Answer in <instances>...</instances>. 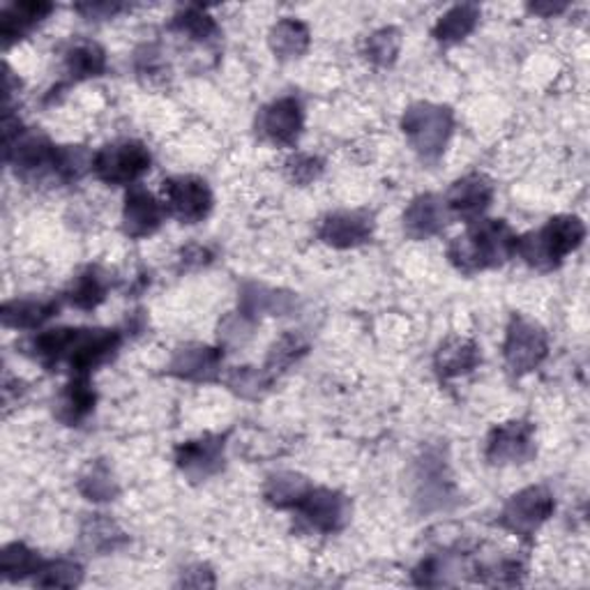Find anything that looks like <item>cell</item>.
Returning <instances> with one entry per match:
<instances>
[{"mask_svg":"<svg viewBox=\"0 0 590 590\" xmlns=\"http://www.w3.org/2000/svg\"><path fill=\"white\" fill-rule=\"evenodd\" d=\"M172 31L192 42H208L217 35V24L205 10L187 8L172 19Z\"/></svg>","mask_w":590,"mask_h":590,"instance_id":"cell-30","label":"cell"},{"mask_svg":"<svg viewBox=\"0 0 590 590\" xmlns=\"http://www.w3.org/2000/svg\"><path fill=\"white\" fill-rule=\"evenodd\" d=\"M556 510L554 496L544 487H529L515 494L503 508L500 526L515 535H533Z\"/></svg>","mask_w":590,"mask_h":590,"instance_id":"cell-8","label":"cell"},{"mask_svg":"<svg viewBox=\"0 0 590 590\" xmlns=\"http://www.w3.org/2000/svg\"><path fill=\"white\" fill-rule=\"evenodd\" d=\"M162 197L166 215L182 224L203 222L213 210V192L203 178L174 176L162 182Z\"/></svg>","mask_w":590,"mask_h":590,"instance_id":"cell-6","label":"cell"},{"mask_svg":"<svg viewBox=\"0 0 590 590\" xmlns=\"http://www.w3.org/2000/svg\"><path fill=\"white\" fill-rule=\"evenodd\" d=\"M137 70L141 76L155 81V79H164L166 66L153 47H143V51L137 54Z\"/></svg>","mask_w":590,"mask_h":590,"instance_id":"cell-37","label":"cell"},{"mask_svg":"<svg viewBox=\"0 0 590 590\" xmlns=\"http://www.w3.org/2000/svg\"><path fill=\"white\" fill-rule=\"evenodd\" d=\"M295 510L300 512V517L307 521L311 531H319L323 535L342 531L351 515L349 500L340 492L314 489V487L307 492V496L298 503V508Z\"/></svg>","mask_w":590,"mask_h":590,"instance_id":"cell-11","label":"cell"},{"mask_svg":"<svg viewBox=\"0 0 590 590\" xmlns=\"http://www.w3.org/2000/svg\"><path fill=\"white\" fill-rule=\"evenodd\" d=\"M97 404V394L91 376H72L70 384L60 390L56 399V417L62 425L79 427Z\"/></svg>","mask_w":590,"mask_h":590,"instance_id":"cell-18","label":"cell"},{"mask_svg":"<svg viewBox=\"0 0 590 590\" xmlns=\"http://www.w3.org/2000/svg\"><path fill=\"white\" fill-rule=\"evenodd\" d=\"M224 436H201L197 440H187L176 450L178 469L194 482L217 475L224 469Z\"/></svg>","mask_w":590,"mask_h":590,"instance_id":"cell-12","label":"cell"},{"mask_svg":"<svg viewBox=\"0 0 590 590\" xmlns=\"http://www.w3.org/2000/svg\"><path fill=\"white\" fill-rule=\"evenodd\" d=\"M560 10H565V5H546V8H540V5H533V12H546V14H556V12H560Z\"/></svg>","mask_w":590,"mask_h":590,"instance_id":"cell-40","label":"cell"},{"mask_svg":"<svg viewBox=\"0 0 590 590\" xmlns=\"http://www.w3.org/2000/svg\"><path fill=\"white\" fill-rule=\"evenodd\" d=\"M54 5L42 0H28V3H12L0 10V37L3 45L12 47L14 42L24 39L35 26H39L51 14Z\"/></svg>","mask_w":590,"mask_h":590,"instance_id":"cell-19","label":"cell"},{"mask_svg":"<svg viewBox=\"0 0 590 590\" xmlns=\"http://www.w3.org/2000/svg\"><path fill=\"white\" fill-rule=\"evenodd\" d=\"M192 261H197L199 266H205V263L210 261L208 249H205V247H197V245L187 247V249L182 251V263H192Z\"/></svg>","mask_w":590,"mask_h":590,"instance_id":"cell-39","label":"cell"},{"mask_svg":"<svg viewBox=\"0 0 590 590\" xmlns=\"http://www.w3.org/2000/svg\"><path fill=\"white\" fill-rule=\"evenodd\" d=\"M448 222L446 201L436 194H423L404 210V231L413 240H427L438 236Z\"/></svg>","mask_w":590,"mask_h":590,"instance_id":"cell-17","label":"cell"},{"mask_svg":"<svg viewBox=\"0 0 590 590\" xmlns=\"http://www.w3.org/2000/svg\"><path fill=\"white\" fill-rule=\"evenodd\" d=\"M321 174H323V162L316 155L298 153L288 157L286 162V176L295 185H311L314 180H319Z\"/></svg>","mask_w":590,"mask_h":590,"instance_id":"cell-36","label":"cell"},{"mask_svg":"<svg viewBox=\"0 0 590 590\" xmlns=\"http://www.w3.org/2000/svg\"><path fill=\"white\" fill-rule=\"evenodd\" d=\"M79 12H83L86 16H114L120 10H125V5H116V3H91V5H79Z\"/></svg>","mask_w":590,"mask_h":590,"instance_id":"cell-38","label":"cell"},{"mask_svg":"<svg viewBox=\"0 0 590 590\" xmlns=\"http://www.w3.org/2000/svg\"><path fill=\"white\" fill-rule=\"evenodd\" d=\"M222 351L213 346H185L178 349L172 357V365H168V374H174L185 381H197V384H208L215 381L222 369Z\"/></svg>","mask_w":590,"mask_h":590,"instance_id":"cell-16","label":"cell"},{"mask_svg":"<svg viewBox=\"0 0 590 590\" xmlns=\"http://www.w3.org/2000/svg\"><path fill=\"white\" fill-rule=\"evenodd\" d=\"M79 492L88 500H114V496L118 494V484L104 463H95V467H91V471L81 477Z\"/></svg>","mask_w":590,"mask_h":590,"instance_id":"cell-34","label":"cell"},{"mask_svg":"<svg viewBox=\"0 0 590 590\" xmlns=\"http://www.w3.org/2000/svg\"><path fill=\"white\" fill-rule=\"evenodd\" d=\"M492 201H494L492 180L487 176L473 174V176L457 180L450 187V192L446 197V208H448V215H455L463 222L473 224L487 213Z\"/></svg>","mask_w":590,"mask_h":590,"instance_id":"cell-13","label":"cell"},{"mask_svg":"<svg viewBox=\"0 0 590 590\" xmlns=\"http://www.w3.org/2000/svg\"><path fill=\"white\" fill-rule=\"evenodd\" d=\"M546 353H550L546 332L538 323L515 316L512 323L508 326V334H505L503 344V355L510 371L521 376L538 369L544 363Z\"/></svg>","mask_w":590,"mask_h":590,"instance_id":"cell-7","label":"cell"},{"mask_svg":"<svg viewBox=\"0 0 590 590\" xmlns=\"http://www.w3.org/2000/svg\"><path fill=\"white\" fill-rule=\"evenodd\" d=\"M309 28L300 19L286 16L270 31V49L282 60L300 58L309 49Z\"/></svg>","mask_w":590,"mask_h":590,"instance_id":"cell-23","label":"cell"},{"mask_svg":"<svg viewBox=\"0 0 590 590\" xmlns=\"http://www.w3.org/2000/svg\"><path fill=\"white\" fill-rule=\"evenodd\" d=\"M122 337L118 330L72 328L70 344L60 365H68L72 376H91L97 367L107 365L118 353Z\"/></svg>","mask_w":590,"mask_h":590,"instance_id":"cell-5","label":"cell"},{"mask_svg":"<svg viewBox=\"0 0 590 590\" xmlns=\"http://www.w3.org/2000/svg\"><path fill=\"white\" fill-rule=\"evenodd\" d=\"M309 489H311V484L307 482V477L284 471V473H275V475L268 477L263 496L272 505V508H280V510L293 508L295 510L298 508V503L307 496Z\"/></svg>","mask_w":590,"mask_h":590,"instance_id":"cell-24","label":"cell"},{"mask_svg":"<svg viewBox=\"0 0 590 590\" xmlns=\"http://www.w3.org/2000/svg\"><path fill=\"white\" fill-rule=\"evenodd\" d=\"M107 293H109L107 275H104L99 268L91 266V268L83 270L79 278H74L70 291H68V298L76 309L91 311L104 303Z\"/></svg>","mask_w":590,"mask_h":590,"instance_id":"cell-27","label":"cell"},{"mask_svg":"<svg viewBox=\"0 0 590 590\" xmlns=\"http://www.w3.org/2000/svg\"><path fill=\"white\" fill-rule=\"evenodd\" d=\"M480 19V8L463 3L455 5L438 19V24L434 26V37L440 42V45H457V42L467 39Z\"/></svg>","mask_w":590,"mask_h":590,"instance_id":"cell-25","label":"cell"},{"mask_svg":"<svg viewBox=\"0 0 590 590\" xmlns=\"http://www.w3.org/2000/svg\"><path fill=\"white\" fill-rule=\"evenodd\" d=\"M480 363H482V355H480L477 344L471 340H463V337L448 340L436 351V357H434L436 371L442 378H457L463 374H471Z\"/></svg>","mask_w":590,"mask_h":590,"instance_id":"cell-21","label":"cell"},{"mask_svg":"<svg viewBox=\"0 0 590 590\" xmlns=\"http://www.w3.org/2000/svg\"><path fill=\"white\" fill-rule=\"evenodd\" d=\"M303 125H305L303 104L293 95H286L270 102L268 107L259 111L257 132L261 134V139L275 145H293L303 134Z\"/></svg>","mask_w":590,"mask_h":590,"instance_id":"cell-10","label":"cell"},{"mask_svg":"<svg viewBox=\"0 0 590 590\" xmlns=\"http://www.w3.org/2000/svg\"><path fill=\"white\" fill-rule=\"evenodd\" d=\"M307 342L303 340L300 334L295 332H286L282 334L280 340L272 344L270 353H268V363H266V371L275 378L278 371L288 369L293 363H298L300 357L307 353Z\"/></svg>","mask_w":590,"mask_h":590,"instance_id":"cell-31","label":"cell"},{"mask_svg":"<svg viewBox=\"0 0 590 590\" xmlns=\"http://www.w3.org/2000/svg\"><path fill=\"white\" fill-rule=\"evenodd\" d=\"M517 234L503 220H477L467 234L457 236L448 247L450 263L473 275L480 270L498 268L517 255Z\"/></svg>","mask_w":590,"mask_h":590,"instance_id":"cell-1","label":"cell"},{"mask_svg":"<svg viewBox=\"0 0 590 590\" xmlns=\"http://www.w3.org/2000/svg\"><path fill=\"white\" fill-rule=\"evenodd\" d=\"M402 130L413 151L423 162H436L446 153L455 130V116L448 107L432 102H417L406 109Z\"/></svg>","mask_w":590,"mask_h":590,"instance_id":"cell-3","label":"cell"},{"mask_svg":"<svg viewBox=\"0 0 590 590\" xmlns=\"http://www.w3.org/2000/svg\"><path fill=\"white\" fill-rule=\"evenodd\" d=\"M402 49V33L397 28H381L369 35L365 54L378 68H390Z\"/></svg>","mask_w":590,"mask_h":590,"instance_id":"cell-33","label":"cell"},{"mask_svg":"<svg viewBox=\"0 0 590 590\" xmlns=\"http://www.w3.org/2000/svg\"><path fill=\"white\" fill-rule=\"evenodd\" d=\"M293 307V298L288 293L268 288L263 284L249 282L240 288V300H238V314L243 319L255 323L261 316H280L286 314Z\"/></svg>","mask_w":590,"mask_h":590,"instance_id":"cell-20","label":"cell"},{"mask_svg":"<svg viewBox=\"0 0 590 590\" xmlns=\"http://www.w3.org/2000/svg\"><path fill=\"white\" fill-rule=\"evenodd\" d=\"M83 579L81 565L74 560H47L42 563L39 573L35 575V586L42 588H74Z\"/></svg>","mask_w":590,"mask_h":590,"instance_id":"cell-32","label":"cell"},{"mask_svg":"<svg viewBox=\"0 0 590 590\" xmlns=\"http://www.w3.org/2000/svg\"><path fill=\"white\" fill-rule=\"evenodd\" d=\"M586 226L575 215H558L546 222L540 231L517 240V255L535 270H554L567 255L581 247Z\"/></svg>","mask_w":590,"mask_h":590,"instance_id":"cell-2","label":"cell"},{"mask_svg":"<svg viewBox=\"0 0 590 590\" xmlns=\"http://www.w3.org/2000/svg\"><path fill=\"white\" fill-rule=\"evenodd\" d=\"M153 155L148 145L134 139H120L107 143L93 157L95 176L107 185H134L151 172Z\"/></svg>","mask_w":590,"mask_h":590,"instance_id":"cell-4","label":"cell"},{"mask_svg":"<svg viewBox=\"0 0 590 590\" xmlns=\"http://www.w3.org/2000/svg\"><path fill=\"white\" fill-rule=\"evenodd\" d=\"M166 215L164 203L155 199V194L148 192L143 187H130L128 197L122 205V231L130 238H145L153 236L162 226Z\"/></svg>","mask_w":590,"mask_h":590,"instance_id":"cell-15","label":"cell"},{"mask_svg":"<svg viewBox=\"0 0 590 590\" xmlns=\"http://www.w3.org/2000/svg\"><path fill=\"white\" fill-rule=\"evenodd\" d=\"M58 314V303L47 298H16L3 305V323L14 330H37Z\"/></svg>","mask_w":590,"mask_h":590,"instance_id":"cell-22","label":"cell"},{"mask_svg":"<svg viewBox=\"0 0 590 590\" xmlns=\"http://www.w3.org/2000/svg\"><path fill=\"white\" fill-rule=\"evenodd\" d=\"M487 455L494 467H515V463H526L535 455V429L531 423L523 420H512L496 427L487 438Z\"/></svg>","mask_w":590,"mask_h":590,"instance_id":"cell-9","label":"cell"},{"mask_svg":"<svg viewBox=\"0 0 590 590\" xmlns=\"http://www.w3.org/2000/svg\"><path fill=\"white\" fill-rule=\"evenodd\" d=\"M42 563L45 560L37 556V552L28 550L26 544L14 542L5 546L3 554H0V573H3L8 581H21V579L37 575Z\"/></svg>","mask_w":590,"mask_h":590,"instance_id":"cell-28","label":"cell"},{"mask_svg":"<svg viewBox=\"0 0 590 590\" xmlns=\"http://www.w3.org/2000/svg\"><path fill=\"white\" fill-rule=\"evenodd\" d=\"M81 540L91 552L107 554V552H116L125 542V533L118 529L116 521L107 519L104 515H95L93 519L86 521V526H83Z\"/></svg>","mask_w":590,"mask_h":590,"instance_id":"cell-29","label":"cell"},{"mask_svg":"<svg viewBox=\"0 0 590 590\" xmlns=\"http://www.w3.org/2000/svg\"><path fill=\"white\" fill-rule=\"evenodd\" d=\"M228 388L243 394V397H259L261 392H266L272 384V376L266 369H257V367H238L228 374L226 378Z\"/></svg>","mask_w":590,"mask_h":590,"instance_id":"cell-35","label":"cell"},{"mask_svg":"<svg viewBox=\"0 0 590 590\" xmlns=\"http://www.w3.org/2000/svg\"><path fill=\"white\" fill-rule=\"evenodd\" d=\"M374 236V217L365 210H342L323 217L319 238L334 249H353Z\"/></svg>","mask_w":590,"mask_h":590,"instance_id":"cell-14","label":"cell"},{"mask_svg":"<svg viewBox=\"0 0 590 590\" xmlns=\"http://www.w3.org/2000/svg\"><path fill=\"white\" fill-rule=\"evenodd\" d=\"M66 70L74 81L102 76L107 72V54L95 42H76L66 54Z\"/></svg>","mask_w":590,"mask_h":590,"instance_id":"cell-26","label":"cell"}]
</instances>
